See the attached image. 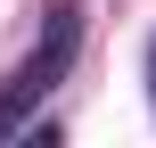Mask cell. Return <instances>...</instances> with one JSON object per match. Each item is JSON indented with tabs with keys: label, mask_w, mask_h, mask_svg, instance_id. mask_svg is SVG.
Returning a JSON list of instances; mask_svg holds the SVG:
<instances>
[{
	"label": "cell",
	"mask_w": 156,
	"mask_h": 148,
	"mask_svg": "<svg viewBox=\"0 0 156 148\" xmlns=\"http://www.w3.org/2000/svg\"><path fill=\"white\" fill-rule=\"evenodd\" d=\"M74 49H82V0H58L49 16H41V41L0 74V140H16V132H33V115H41V99L74 74Z\"/></svg>",
	"instance_id": "obj_1"
},
{
	"label": "cell",
	"mask_w": 156,
	"mask_h": 148,
	"mask_svg": "<svg viewBox=\"0 0 156 148\" xmlns=\"http://www.w3.org/2000/svg\"><path fill=\"white\" fill-rule=\"evenodd\" d=\"M148 99H156V41H148Z\"/></svg>",
	"instance_id": "obj_2"
}]
</instances>
